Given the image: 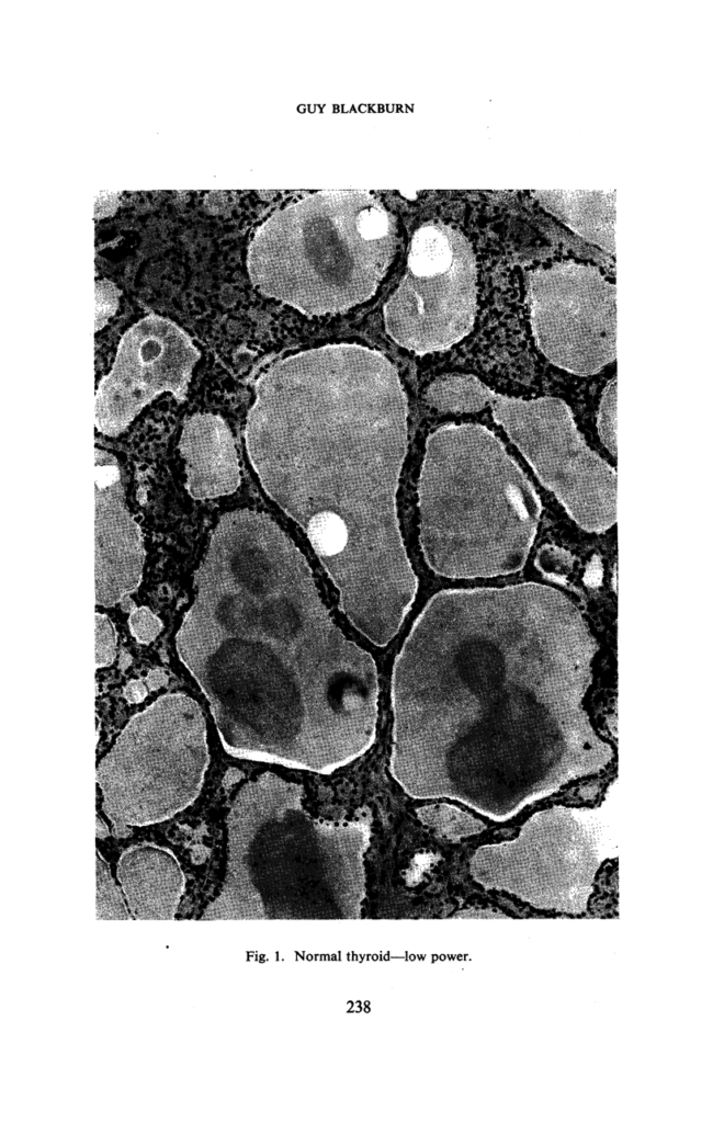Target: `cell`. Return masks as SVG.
I'll list each match as a JSON object with an SVG mask.
<instances>
[{
  "instance_id": "6da1fadb",
  "label": "cell",
  "mask_w": 713,
  "mask_h": 1123,
  "mask_svg": "<svg viewBox=\"0 0 713 1123\" xmlns=\"http://www.w3.org/2000/svg\"><path fill=\"white\" fill-rule=\"evenodd\" d=\"M597 649L551 587L438 592L393 667V778L414 798L505 821L602 772L613 748L585 704Z\"/></svg>"
},
{
  "instance_id": "7a4b0ae2",
  "label": "cell",
  "mask_w": 713,
  "mask_h": 1123,
  "mask_svg": "<svg viewBox=\"0 0 713 1123\" xmlns=\"http://www.w3.org/2000/svg\"><path fill=\"white\" fill-rule=\"evenodd\" d=\"M194 587L176 647L215 721L294 734L337 689L377 673L331 620L304 555L264 513L219 519Z\"/></svg>"
},
{
  "instance_id": "3957f363",
  "label": "cell",
  "mask_w": 713,
  "mask_h": 1123,
  "mask_svg": "<svg viewBox=\"0 0 713 1123\" xmlns=\"http://www.w3.org/2000/svg\"><path fill=\"white\" fill-rule=\"evenodd\" d=\"M246 447L265 492L307 535L341 611L370 642L386 646L418 588L396 506L407 431L325 447Z\"/></svg>"
},
{
  "instance_id": "277c9868",
  "label": "cell",
  "mask_w": 713,
  "mask_h": 1123,
  "mask_svg": "<svg viewBox=\"0 0 713 1123\" xmlns=\"http://www.w3.org/2000/svg\"><path fill=\"white\" fill-rule=\"evenodd\" d=\"M303 787L264 772L229 807L226 874L212 903L219 912L272 919L351 917L365 894L371 820L312 816Z\"/></svg>"
},
{
  "instance_id": "5b68a950",
  "label": "cell",
  "mask_w": 713,
  "mask_h": 1123,
  "mask_svg": "<svg viewBox=\"0 0 713 1123\" xmlns=\"http://www.w3.org/2000/svg\"><path fill=\"white\" fill-rule=\"evenodd\" d=\"M420 545L446 578L520 570L541 517L540 499L502 443L479 424H446L426 442L418 481Z\"/></svg>"
},
{
  "instance_id": "8992f818",
  "label": "cell",
  "mask_w": 713,
  "mask_h": 1123,
  "mask_svg": "<svg viewBox=\"0 0 713 1123\" xmlns=\"http://www.w3.org/2000/svg\"><path fill=\"white\" fill-rule=\"evenodd\" d=\"M397 245L392 214L364 191H324L273 214L247 254L253 286L307 316L370 299Z\"/></svg>"
},
{
  "instance_id": "52a82bcc",
  "label": "cell",
  "mask_w": 713,
  "mask_h": 1123,
  "mask_svg": "<svg viewBox=\"0 0 713 1123\" xmlns=\"http://www.w3.org/2000/svg\"><path fill=\"white\" fill-rule=\"evenodd\" d=\"M208 761L199 704L182 693L162 695L129 719L99 761L102 809L113 824L167 820L196 799Z\"/></svg>"
},
{
  "instance_id": "ba28073f",
  "label": "cell",
  "mask_w": 713,
  "mask_h": 1123,
  "mask_svg": "<svg viewBox=\"0 0 713 1123\" xmlns=\"http://www.w3.org/2000/svg\"><path fill=\"white\" fill-rule=\"evenodd\" d=\"M487 406L542 484L582 529L600 533L613 525L615 472L586 444L565 401L555 397H510L468 375L463 412H477Z\"/></svg>"
},
{
  "instance_id": "9c48e42d",
  "label": "cell",
  "mask_w": 713,
  "mask_h": 1123,
  "mask_svg": "<svg viewBox=\"0 0 713 1123\" xmlns=\"http://www.w3.org/2000/svg\"><path fill=\"white\" fill-rule=\"evenodd\" d=\"M608 851L597 813L556 805L533 814L514 839L479 847L469 870L486 887L545 903L586 895Z\"/></svg>"
},
{
  "instance_id": "30bf717a",
  "label": "cell",
  "mask_w": 713,
  "mask_h": 1123,
  "mask_svg": "<svg viewBox=\"0 0 713 1123\" xmlns=\"http://www.w3.org/2000/svg\"><path fill=\"white\" fill-rule=\"evenodd\" d=\"M476 311L477 264L471 243L445 224H425L411 238L406 274L384 306L386 332L423 355L465 338Z\"/></svg>"
},
{
  "instance_id": "8fae6325",
  "label": "cell",
  "mask_w": 713,
  "mask_h": 1123,
  "mask_svg": "<svg viewBox=\"0 0 713 1123\" xmlns=\"http://www.w3.org/2000/svg\"><path fill=\"white\" fill-rule=\"evenodd\" d=\"M535 343L555 366L592 375L616 356V287L591 265L559 262L528 274Z\"/></svg>"
},
{
  "instance_id": "7c38bea8",
  "label": "cell",
  "mask_w": 713,
  "mask_h": 1123,
  "mask_svg": "<svg viewBox=\"0 0 713 1123\" xmlns=\"http://www.w3.org/2000/svg\"><path fill=\"white\" fill-rule=\"evenodd\" d=\"M200 352L174 322L149 314L122 336L110 372L95 393V427L107 436L123 433L156 397L183 400Z\"/></svg>"
},
{
  "instance_id": "4fadbf2b",
  "label": "cell",
  "mask_w": 713,
  "mask_h": 1123,
  "mask_svg": "<svg viewBox=\"0 0 713 1123\" xmlns=\"http://www.w3.org/2000/svg\"><path fill=\"white\" fill-rule=\"evenodd\" d=\"M95 602L113 606L140 583L145 559L138 524L124 501L116 457L95 449Z\"/></svg>"
},
{
  "instance_id": "5bb4252c",
  "label": "cell",
  "mask_w": 713,
  "mask_h": 1123,
  "mask_svg": "<svg viewBox=\"0 0 713 1123\" xmlns=\"http://www.w3.org/2000/svg\"><path fill=\"white\" fill-rule=\"evenodd\" d=\"M179 451L184 460L185 488L197 500L233 494L240 484L235 442L225 420L199 412L182 428Z\"/></svg>"
},
{
  "instance_id": "9a60e30c",
  "label": "cell",
  "mask_w": 713,
  "mask_h": 1123,
  "mask_svg": "<svg viewBox=\"0 0 713 1123\" xmlns=\"http://www.w3.org/2000/svg\"><path fill=\"white\" fill-rule=\"evenodd\" d=\"M116 874L136 919L167 920L174 917L185 880L172 852L150 843L133 846L121 854Z\"/></svg>"
},
{
  "instance_id": "2e32d148",
  "label": "cell",
  "mask_w": 713,
  "mask_h": 1123,
  "mask_svg": "<svg viewBox=\"0 0 713 1123\" xmlns=\"http://www.w3.org/2000/svg\"><path fill=\"white\" fill-rule=\"evenodd\" d=\"M416 816L421 824L451 841L475 836L486 829L482 820L449 803L422 805L416 809Z\"/></svg>"
},
{
  "instance_id": "e0dca14e",
  "label": "cell",
  "mask_w": 713,
  "mask_h": 1123,
  "mask_svg": "<svg viewBox=\"0 0 713 1123\" xmlns=\"http://www.w3.org/2000/svg\"><path fill=\"white\" fill-rule=\"evenodd\" d=\"M97 919L127 920L131 916L115 884L107 863L97 851Z\"/></svg>"
},
{
  "instance_id": "ac0fdd59",
  "label": "cell",
  "mask_w": 713,
  "mask_h": 1123,
  "mask_svg": "<svg viewBox=\"0 0 713 1123\" xmlns=\"http://www.w3.org/2000/svg\"><path fill=\"white\" fill-rule=\"evenodd\" d=\"M616 376L609 381L599 406L597 428L601 442L616 456Z\"/></svg>"
},
{
  "instance_id": "d6986e66",
  "label": "cell",
  "mask_w": 713,
  "mask_h": 1123,
  "mask_svg": "<svg viewBox=\"0 0 713 1123\" xmlns=\"http://www.w3.org/2000/svg\"><path fill=\"white\" fill-rule=\"evenodd\" d=\"M116 655V632L111 620L95 613V666H110Z\"/></svg>"
},
{
  "instance_id": "ffe728a7",
  "label": "cell",
  "mask_w": 713,
  "mask_h": 1123,
  "mask_svg": "<svg viewBox=\"0 0 713 1123\" xmlns=\"http://www.w3.org/2000/svg\"><path fill=\"white\" fill-rule=\"evenodd\" d=\"M128 626L137 642L149 644L160 634L162 622L147 606H139L131 613Z\"/></svg>"
},
{
  "instance_id": "44dd1931",
  "label": "cell",
  "mask_w": 713,
  "mask_h": 1123,
  "mask_svg": "<svg viewBox=\"0 0 713 1123\" xmlns=\"http://www.w3.org/2000/svg\"><path fill=\"white\" fill-rule=\"evenodd\" d=\"M536 565L547 576L558 578L568 572L571 567V559L565 551L554 546H545L539 552Z\"/></svg>"
},
{
  "instance_id": "7402d4cb",
  "label": "cell",
  "mask_w": 713,
  "mask_h": 1123,
  "mask_svg": "<svg viewBox=\"0 0 713 1123\" xmlns=\"http://www.w3.org/2000/svg\"><path fill=\"white\" fill-rule=\"evenodd\" d=\"M97 321L95 328L99 330L104 326L107 319L113 315L117 307V288L109 281L101 280L97 281Z\"/></svg>"
},
{
  "instance_id": "603a6c76",
  "label": "cell",
  "mask_w": 713,
  "mask_h": 1123,
  "mask_svg": "<svg viewBox=\"0 0 713 1123\" xmlns=\"http://www.w3.org/2000/svg\"><path fill=\"white\" fill-rule=\"evenodd\" d=\"M117 195L115 193H101L95 201V217L111 215L116 208Z\"/></svg>"
},
{
  "instance_id": "cb8c5ba5",
  "label": "cell",
  "mask_w": 713,
  "mask_h": 1123,
  "mask_svg": "<svg viewBox=\"0 0 713 1123\" xmlns=\"http://www.w3.org/2000/svg\"><path fill=\"white\" fill-rule=\"evenodd\" d=\"M147 685L142 680H131L124 688V696L129 703H140L147 696Z\"/></svg>"
},
{
  "instance_id": "d4e9b609",
  "label": "cell",
  "mask_w": 713,
  "mask_h": 1123,
  "mask_svg": "<svg viewBox=\"0 0 713 1123\" xmlns=\"http://www.w3.org/2000/svg\"><path fill=\"white\" fill-rule=\"evenodd\" d=\"M168 683V676L160 668L150 670L146 677V685L149 690L155 691L165 687Z\"/></svg>"
},
{
  "instance_id": "484cf974",
  "label": "cell",
  "mask_w": 713,
  "mask_h": 1123,
  "mask_svg": "<svg viewBox=\"0 0 713 1123\" xmlns=\"http://www.w3.org/2000/svg\"><path fill=\"white\" fill-rule=\"evenodd\" d=\"M601 570H602V567H601L600 560H598V559L597 560L596 559L592 560L590 566L587 568V571H586V575H585L586 583L588 586H590V587L598 586L600 583V581H601V575H602Z\"/></svg>"
},
{
  "instance_id": "4316f807",
  "label": "cell",
  "mask_w": 713,
  "mask_h": 1123,
  "mask_svg": "<svg viewBox=\"0 0 713 1123\" xmlns=\"http://www.w3.org/2000/svg\"><path fill=\"white\" fill-rule=\"evenodd\" d=\"M241 778H242V772L241 771H239L236 768H230V769L227 770V772H226V774H225V776L223 779V785L226 786V787H229L233 784L237 783Z\"/></svg>"
},
{
  "instance_id": "83f0119b",
  "label": "cell",
  "mask_w": 713,
  "mask_h": 1123,
  "mask_svg": "<svg viewBox=\"0 0 713 1123\" xmlns=\"http://www.w3.org/2000/svg\"><path fill=\"white\" fill-rule=\"evenodd\" d=\"M95 828V835L98 839H104L111 836L107 825L104 823V820L100 817L99 814H97Z\"/></svg>"
},
{
  "instance_id": "f1b7e54d",
  "label": "cell",
  "mask_w": 713,
  "mask_h": 1123,
  "mask_svg": "<svg viewBox=\"0 0 713 1123\" xmlns=\"http://www.w3.org/2000/svg\"><path fill=\"white\" fill-rule=\"evenodd\" d=\"M207 858V850L204 846H195L192 849V861L195 864L202 863Z\"/></svg>"
},
{
  "instance_id": "f546056e",
  "label": "cell",
  "mask_w": 713,
  "mask_h": 1123,
  "mask_svg": "<svg viewBox=\"0 0 713 1123\" xmlns=\"http://www.w3.org/2000/svg\"><path fill=\"white\" fill-rule=\"evenodd\" d=\"M115 838H126L132 833L129 826L123 824H113L112 832Z\"/></svg>"
},
{
  "instance_id": "4dcf8cb0",
  "label": "cell",
  "mask_w": 713,
  "mask_h": 1123,
  "mask_svg": "<svg viewBox=\"0 0 713 1123\" xmlns=\"http://www.w3.org/2000/svg\"><path fill=\"white\" fill-rule=\"evenodd\" d=\"M131 660L132 659H131V656L128 654L122 653L121 656H120V667L122 669L127 668L128 665L131 663Z\"/></svg>"
}]
</instances>
